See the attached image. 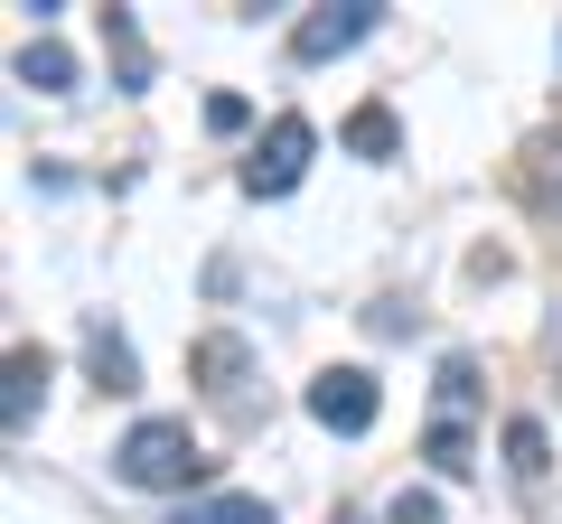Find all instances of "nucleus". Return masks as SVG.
<instances>
[{"instance_id": "f257e3e1", "label": "nucleus", "mask_w": 562, "mask_h": 524, "mask_svg": "<svg viewBox=\"0 0 562 524\" xmlns=\"http://www.w3.org/2000/svg\"><path fill=\"white\" fill-rule=\"evenodd\" d=\"M113 478L122 487H150V497H188V487L206 478V449H198V431H188V422L140 412V422L113 441Z\"/></svg>"}, {"instance_id": "f03ea898", "label": "nucleus", "mask_w": 562, "mask_h": 524, "mask_svg": "<svg viewBox=\"0 0 562 524\" xmlns=\"http://www.w3.org/2000/svg\"><path fill=\"white\" fill-rule=\"evenodd\" d=\"M310 150H319V122L310 113H272V132H262L254 160H244V197H291V187L310 179Z\"/></svg>"}, {"instance_id": "7ed1b4c3", "label": "nucleus", "mask_w": 562, "mask_h": 524, "mask_svg": "<svg viewBox=\"0 0 562 524\" xmlns=\"http://www.w3.org/2000/svg\"><path fill=\"white\" fill-rule=\"evenodd\" d=\"M375 412H384V384L366 375V365H319V375H310V422L319 431L357 441V431H375Z\"/></svg>"}, {"instance_id": "20e7f679", "label": "nucleus", "mask_w": 562, "mask_h": 524, "mask_svg": "<svg viewBox=\"0 0 562 524\" xmlns=\"http://www.w3.org/2000/svg\"><path fill=\"white\" fill-rule=\"evenodd\" d=\"M375 20H384V0H328V10H310V20L291 29V57L328 66V57H347L357 38H375Z\"/></svg>"}, {"instance_id": "39448f33", "label": "nucleus", "mask_w": 562, "mask_h": 524, "mask_svg": "<svg viewBox=\"0 0 562 524\" xmlns=\"http://www.w3.org/2000/svg\"><path fill=\"white\" fill-rule=\"evenodd\" d=\"M47 403V356L38 346H10V394H0V422H10V441L29 431V412Z\"/></svg>"}, {"instance_id": "423d86ee", "label": "nucleus", "mask_w": 562, "mask_h": 524, "mask_svg": "<svg viewBox=\"0 0 562 524\" xmlns=\"http://www.w3.org/2000/svg\"><path fill=\"white\" fill-rule=\"evenodd\" d=\"M76 76H85V66H76L66 38H29L20 47V84H29V94H76Z\"/></svg>"}, {"instance_id": "0eeeda50", "label": "nucleus", "mask_w": 562, "mask_h": 524, "mask_svg": "<svg viewBox=\"0 0 562 524\" xmlns=\"http://www.w3.org/2000/svg\"><path fill=\"white\" fill-rule=\"evenodd\" d=\"M188 365H198V384H206V394H244V375H254L244 338H198V346H188Z\"/></svg>"}, {"instance_id": "6e6552de", "label": "nucleus", "mask_w": 562, "mask_h": 524, "mask_svg": "<svg viewBox=\"0 0 562 524\" xmlns=\"http://www.w3.org/2000/svg\"><path fill=\"white\" fill-rule=\"evenodd\" d=\"M85 365H94V375H103V394H132V384H140L132 346H122V338H113V328H103V319H85Z\"/></svg>"}, {"instance_id": "1a4fd4ad", "label": "nucleus", "mask_w": 562, "mask_h": 524, "mask_svg": "<svg viewBox=\"0 0 562 524\" xmlns=\"http://www.w3.org/2000/svg\"><path fill=\"white\" fill-rule=\"evenodd\" d=\"M525 197H535V216L562 225V132L553 141H535V169H525Z\"/></svg>"}, {"instance_id": "9d476101", "label": "nucleus", "mask_w": 562, "mask_h": 524, "mask_svg": "<svg viewBox=\"0 0 562 524\" xmlns=\"http://www.w3.org/2000/svg\"><path fill=\"white\" fill-rule=\"evenodd\" d=\"M179 524H272V505L262 497H188Z\"/></svg>"}, {"instance_id": "9b49d317", "label": "nucleus", "mask_w": 562, "mask_h": 524, "mask_svg": "<svg viewBox=\"0 0 562 524\" xmlns=\"http://www.w3.org/2000/svg\"><path fill=\"white\" fill-rule=\"evenodd\" d=\"M506 468H516L525 487L543 478V422H535V412H516V422H506Z\"/></svg>"}, {"instance_id": "f8f14e48", "label": "nucleus", "mask_w": 562, "mask_h": 524, "mask_svg": "<svg viewBox=\"0 0 562 524\" xmlns=\"http://www.w3.org/2000/svg\"><path fill=\"white\" fill-rule=\"evenodd\" d=\"M394 141H403V132H394V113H384V103H366V113L347 122V150H366V160H394Z\"/></svg>"}, {"instance_id": "ddd939ff", "label": "nucleus", "mask_w": 562, "mask_h": 524, "mask_svg": "<svg viewBox=\"0 0 562 524\" xmlns=\"http://www.w3.org/2000/svg\"><path fill=\"white\" fill-rule=\"evenodd\" d=\"M422 449H431V468H441V478H469V468H479V449H469L460 422H431V441H422Z\"/></svg>"}, {"instance_id": "4468645a", "label": "nucleus", "mask_w": 562, "mask_h": 524, "mask_svg": "<svg viewBox=\"0 0 562 524\" xmlns=\"http://www.w3.org/2000/svg\"><path fill=\"white\" fill-rule=\"evenodd\" d=\"M469 394H479V365H469V356H450V365H441V422H460V412H469Z\"/></svg>"}, {"instance_id": "2eb2a0df", "label": "nucleus", "mask_w": 562, "mask_h": 524, "mask_svg": "<svg viewBox=\"0 0 562 524\" xmlns=\"http://www.w3.org/2000/svg\"><path fill=\"white\" fill-rule=\"evenodd\" d=\"M384 515H394V524H441V497H431V487H403Z\"/></svg>"}, {"instance_id": "dca6fc26", "label": "nucleus", "mask_w": 562, "mask_h": 524, "mask_svg": "<svg viewBox=\"0 0 562 524\" xmlns=\"http://www.w3.org/2000/svg\"><path fill=\"white\" fill-rule=\"evenodd\" d=\"M244 122H254V103H244V94H216V103H206V132H244Z\"/></svg>"}, {"instance_id": "f3484780", "label": "nucleus", "mask_w": 562, "mask_h": 524, "mask_svg": "<svg viewBox=\"0 0 562 524\" xmlns=\"http://www.w3.org/2000/svg\"><path fill=\"white\" fill-rule=\"evenodd\" d=\"M338 524H357V515H338Z\"/></svg>"}]
</instances>
